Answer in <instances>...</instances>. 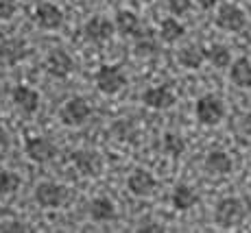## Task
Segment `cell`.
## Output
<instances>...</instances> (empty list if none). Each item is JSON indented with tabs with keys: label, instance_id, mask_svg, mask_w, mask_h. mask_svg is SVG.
Segmentation results:
<instances>
[{
	"label": "cell",
	"instance_id": "1",
	"mask_svg": "<svg viewBox=\"0 0 251 233\" xmlns=\"http://www.w3.org/2000/svg\"><path fill=\"white\" fill-rule=\"evenodd\" d=\"M214 220L219 227L223 229H231V227H238L245 220V205L234 196L221 198L219 205L214 210Z\"/></svg>",
	"mask_w": 251,
	"mask_h": 233
},
{
	"label": "cell",
	"instance_id": "2",
	"mask_svg": "<svg viewBox=\"0 0 251 233\" xmlns=\"http://www.w3.org/2000/svg\"><path fill=\"white\" fill-rule=\"evenodd\" d=\"M195 116L205 127H216V124L225 118V105H223V100L216 98L214 94H205L197 100Z\"/></svg>",
	"mask_w": 251,
	"mask_h": 233
},
{
	"label": "cell",
	"instance_id": "3",
	"mask_svg": "<svg viewBox=\"0 0 251 233\" xmlns=\"http://www.w3.org/2000/svg\"><path fill=\"white\" fill-rule=\"evenodd\" d=\"M94 83L103 94L114 96L127 87V76L123 74V70H120L118 66H100L99 70H96Z\"/></svg>",
	"mask_w": 251,
	"mask_h": 233
},
{
	"label": "cell",
	"instance_id": "4",
	"mask_svg": "<svg viewBox=\"0 0 251 233\" xmlns=\"http://www.w3.org/2000/svg\"><path fill=\"white\" fill-rule=\"evenodd\" d=\"M68 201V190L59 183L52 181H42L40 186L35 187V203L40 207H46V210H57L64 203Z\"/></svg>",
	"mask_w": 251,
	"mask_h": 233
},
{
	"label": "cell",
	"instance_id": "5",
	"mask_svg": "<svg viewBox=\"0 0 251 233\" xmlns=\"http://www.w3.org/2000/svg\"><path fill=\"white\" fill-rule=\"evenodd\" d=\"M114 31H116V22L107 20L105 16L90 18V20L85 22V26H83L85 40L92 42V44H105V42H109V40H112V35H114Z\"/></svg>",
	"mask_w": 251,
	"mask_h": 233
},
{
	"label": "cell",
	"instance_id": "6",
	"mask_svg": "<svg viewBox=\"0 0 251 233\" xmlns=\"http://www.w3.org/2000/svg\"><path fill=\"white\" fill-rule=\"evenodd\" d=\"M245 11L240 7H236V4L231 2H223L219 9V13H216V26L223 28V31L227 33H238L245 28Z\"/></svg>",
	"mask_w": 251,
	"mask_h": 233
},
{
	"label": "cell",
	"instance_id": "7",
	"mask_svg": "<svg viewBox=\"0 0 251 233\" xmlns=\"http://www.w3.org/2000/svg\"><path fill=\"white\" fill-rule=\"evenodd\" d=\"M59 116L66 127H81L92 116V107L88 100H83V98H70L68 103L61 107Z\"/></svg>",
	"mask_w": 251,
	"mask_h": 233
},
{
	"label": "cell",
	"instance_id": "8",
	"mask_svg": "<svg viewBox=\"0 0 251 233\" xmlns=\"http://www.w3.org/2000/svg\"><path fill=\"white\" fill-rule=\"evenodd\" d=\"M33 20L37 22L40 28H44V31H57V28H61V24H64V11L52 2H40L35 7Z\"/></svg>",
	"mask_w": 251,
	"mask_h": 233
},
{
	"label": "cell",
	"instance_id": "9",
	"mask_svg": "<svg viewBox=\"0 0 251 233\" xmlns=\"http://www.w3.org/2000/svg\"><path fill=\"white\" fill-rule=\"evenodd\" d=\"M72 163L83 177H99L103 172V157L96 150H75Z\"/></svg>",
	"mask_w": 251,
	"mask_h": 233
},
{
	"label": "cell",
	"instance_id": "10",
	"mask_svg": "<svg viewBox=\"0 0 251 233\" xmlns=\"http://www.w3.org/2000/svg\"><path fill=\"white\" fill-rule=\"evenodd\" d=\"M26 55L28 46L20 37H7V40L0 42V64L2 66H18Z\"/></svg>",
	"mask_w": 251,
	"mask_h": 233
},
{
	"label": "cell",
	"instance_id": "11",
	"mask_svg": "<svg viewBox=\"0 0 251 233\" xmlns=\"http://www.w3.org/2000/svg\"><path fill=\"white\" fill-rule=\"evenodd\" d=\"M127 187H129V192L136 194V196H149V194H153L157 190V179L153 177L149 170L136 168L127 177Z\"/></svg>",
	"mask_w": 251,
	"mask_h": 233
},
{
	"label": "cell",
	"instance_id": "12",
	"mask_svg": "<svg viewBox=\"0 0 251 233\" xmlns=\"http://www.w3.org/2000/svg\"><path fill=\"white\" fill-rule=\"evenodd\" d=\"M177 100L175 92L171 90L168 85H157V87H149L147 92L142 94V103L147 107H151V109H168V107H173Z\"/></svg>",
	"mask_w": 251,
	"mask_h": 233
},
{
	"label": "cell",
	"instance_id": "13",
	"mask_svg": "<svg viewBox=\"0 0 251 233\" xmlns=\"http://www.w3.org/2000/svg\"><path fill=\"white\" fill-rule=\"evenodd\" d=\"M26 155L33 162L46 163L57 157V146L48 138H28L26 140Z\"/></svg>",
	"mask_w": 251,
	"mask_h": 233
},
{
	"label": "cell",
	"instance_id": "14",
	"mask_svg": "<svg viewBox=\"0 0 251 233\" xmlns=\"http://www.w3.org/2000/svg\"><path fill=\"white\" fill-rule=\"evenodd\" d=\"M44 68L48 74L55 76V79H66V76L75 70V61H72V57L66 50H52L50 55H48Z\"/></svg>",
	"mask_w": 251,
	"mask_h": 233
},
{
	"label": "cell",
	"instance_id": "15",
	"mask_svg": "<svg viewBox=\"0 0 251 233\" xmlns=\"http://www.w3.org/2000/svg\"><path fill=\"white\" fill-rule=\"evenodd\" d=\"M11 100H13V105H16L18 109H20L22 114H26V116L35 114L37 107H40V94H37L33 87H26V85L13 87Z\"/></svg>",
	"mask_w": 251,
	"mask_h": 233
},
{
	"label": "cell",
	"instance_id": "16",
	"mask_svg": "<svg viewBox=\"0 0 251 233\" xmlns=\"http://www.w3.org/2000/svg\"><path fill=\"white\" fill-rule=\"evenodd\" d=\"M88 211H90V218L94 222H109V220H114L116 218V205L109 201L107 196L92 198Z\"/></svg>",
	"mask_w": 251,
	"mask_h": 233
},
{
	"label": "cell",
	"instance_id": "17",
	"mask_svg": "<svg viewBox=\"0 0 251 233\" xmlns=\"http://www.w3.org/2000/svg\"><path fill=\"white\" fill-rule=\"evenodd\" d=\"M171 203L177 211H186L199 203V194L192 190L190 186H186V183H179V186H175V190L171 194Z\"/></svg>",
	"mask_w": 251,
	"mask_h": 233
},
{
	"label": "cell",
	"instance_id": "18",
	"mask_svg": "<svg viewBox=\"0 0 251 233\" xmlns=\"http://www.w3.org/2000/svg\"><path fill=\"white\" fill-rule=\"evenodd\" d=\"M229 81L236 87H243V90H249L251 87V61L247 57H240L236 59L229 68Z\"/></svg>",
	"mask_w": 251,
	"mask_h": 233
},
{
	"label": "cell",
	"instance_id": "19",
	"mask_svg": "<svg viewBox=\"0 0 251 233\" xmlns=\"http://www.w3.org/2000/svg\"><path fill=\"white\" fill-rule=\"evenodd\" d=\"M177 61L188 70H197L205 61V50L201 46H197V44H188L177 52Z\"/></svg>",
	"mask_w": 251,
	"mask_h": 233
},
{
	"label": "cell",
	"instance_id": "20",
	"mask_svg": "<svg viewBox=\"0 0 251 233\" xmlns=\"http://www.w3.org/2000/svg\"><path fill=\"white\" fill-rule=\"evenodd\" d=\"M234 163L231 157L225 150H210L205 157V170H210L212 174H229Z\"/></svg>",
	"mask_w": 251,
	"mask_h": 233
},
{
	"label": "cell",
	"instance_id": "21",
	"mask_svg": "<svg viewBox=\"0 0 251 233\" xmlns=\"http://www.w3.org/2000/svg\"><path fill=\"white\" fill-rule=\"evenodd\" d=\"M116 28L120 35H138L140 18L133 11H118L116 13Z\"/></svg>",
	"mask_w": 251,
	"mask_h": 233
},
{
	"label": "cell",
	"instance_id": "22",
	"mask_svg": "<svg viewBox=\"0 0 251 233\" xmlns=\"http://www.w3.org/2000/svg\"><path fill=\"white\" fill-rule=\"evenodd\" d=\"M205 59L214 68H227L231 66V50L223 44H212L205 50Z\"/></svg>",
	"mask_w": 251,
	"mask_h": 233
},
{
	"label": "cell",
	"instance_id": "23",
	"mask_svg": "<svg viewBox=\"0 0 251 233\" xmlns=\"http://www.w3.org/2000/svg\"><path fill=\"white\" fill-rule=\"evenodd\" d=\"M183 35H186V28H183V24L179 20H175V18H166V20H162V24H160V37L164 42L173 44V42L181 40Z\"/></svg>",
	"mask_w": 251,
	"mask_h": 233
},
{
	"label": "cell",
	"instance_id": "24",
	"mask_svg": "<svg viewBox=\"0 0 251 233\" xmlns=\"http://www.w3.org/2000/svg\"><path fill=\"white\" fill-rule=\"evenodd\" d=\"M162 148H164V153H166L168 157L177 159V157H181V155L186 153V142H183L181 135L166 133L164 135V140H162Z\"/></svg>",
	"mask_w": 251,
	"mask_h": 233
},
{
	"label": "cell",
	"instance_id": "25",
	"mask_svg": "<svg viewBox=\"0 0 251 233\" xmlns=\"http://www.w3.org/2000/svg\"><path fill=\"white\" fill-rule=\"evenodd\" d=\"M22 181L11 170H0V196H11L20 190Z\"/></svg>",
	"mask_w": 251,
	"mask_h": 233
},
{
	"label": "cell",
	"instance_id": "26",
	"mask_svg": "<svg viewBox=\"0 0 251 233\" xmlns=\"http://www.w3.org/2000/svg\"><path fill=\"white\" fill-rule=\"evenodd\" d=\"M133 52H136L138 57H151V55L157 52V44L153 40H149V37H140V42L136 44Z\"/></svg>",
	"mask_w": 251,
	"mask_h": 233
},
{
	"label": "cell",
	"instance_id": "27",
	"mask_svg": "<svg viewBox=\"0 0 251 233\" xmlns=\"http://www.w3.org/2000/svg\"><path fill=\"white\" fill-rule=\"evenodd\" d=\"M190 0H168V9H171V13H175V16H183V13L190 11Z\"/></svg>",
	"mask_w": 251,
	"mask_h": 233
},
{
	"label": "cell",
	"instance_id": "28",
	"mask_svg": "<svg viewBox=\"0 0 251 233\" xmlns=\"http://www.w3.org/2000/svg\"><path fill=\"white\" fill-rule=\"evenodd\" d=\"M16 0H0V20H9L16 13Z\"/></svg>",
	"mask_w": 251,
	"mask_h": 233
},
{
	"label": "cell",
	"instance_id": "29",
	"mask_svg": "<svg viewBox=\"0 0 251 233\" xmlns=\"http://www.w3.org/2000/svg\"><path fill=\"white\" fill-rule=\"evenodd\" d=\"M0 231H26V227L22 222H7V225H0Z\"/></svg>",
	"mask_w": 251,
	"mask_h": 233
},
{
	"label": "cell",
	"instance_id": "30",
	"mask_svg": "<svg viewBox=\"0 0 251 233\" xmlns=\"http://www.w3.org/2000/svg\"><path fill=\"white\" fill-rule=\"evenodd\" d=\"M195 2L199 4V7L203 9V11H207V9H212L216 2H219V0H195Z\"/></svg>",
	"mask_w": 251,
	"mask_h": 233
},
{
	"label": "cell",
	"instance_id": "31",
	"mask_svg": "<svg viewBox=\"0 0 251 233\" xmlns=\"http://www.w3.org/2000/svg\"><path fill=\"white\" fill-rule=\"evenodd\" d=\"M243 131H245L247 135H251V111L243 118Z\"/></svg>",
	"mask_w": 251,
	"mask_h": 233
},
{
	"label": "cell",
	"instance_id": "32",
	"mask_svg": "<svg viewBox=\"0 0 251 233\" xmlns=\"http://www.w3.org/2000/svg\"><path fill=\"white\" fill-rule=\"evenodd\" d=\"M7 142H9V138H7V131H4V127L0 124V148H4L7 146Z\"/></svg>",
	"mask_w": 251,
	"mask_h": 233
},
{
	"label": "cell",
	"instance_id": "33",
	"mask_svg": "<svg viewBox=\"0 0 251 233\" xmlns=\"http://www.w3.org/2000/svg\"><path fill=\"white\" fill-rule=\"evenodd\" d=\"M138 231H164L160 225H142Z\"/></svg>",
	"mask_w": 251,
	"mask_h": 233
},
{
	"label": "cell",
	"instance_id": "34",
	"mask_svg": "<svg viewBox=\"0 0 251 233\" xmlns=\"http://www.w3.org/2000/svg\"><path fill=\"white\" fill-rule=\"evenodd\" d=\"M247 13H249V18H251V0H249V4H247Z\"/></svg>",
	"mask_w": 251,
	"mask_h": 233
},
{
	"label": "cell",
	"instance_id": "35",
	"mask_svg": "<svg viewBox=\"0 0 251 233\" xmlns=\"http://www.w3.org/2000/svg\"><path fill=\"white\" fill-rule=\"evenodd\" d=\"M249 186H251V177H249Z\"/></svg>",
	"mask_w": 251,
	"mask_h": 233
}]
</instances>
